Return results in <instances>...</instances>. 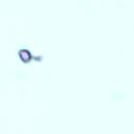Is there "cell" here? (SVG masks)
I'll return each mask as SVG.
<instances>
[{"label": "cell", "mask_w": 134, "mask_h": 134, "mask_svg": "<svg viewBox=\"0 0 134 134\" xmlns=\"http://www.w3.org/2000/svg\"><path fill=\"white\" fill-rule=\"evenodd\" d=\"M110 98H111L113 102H121V100H124L125 98H127V95H126V93H124L122 91L113 90V91H110Z\"/></svg>", "instance_id": "cell-1"}]
</instances>
